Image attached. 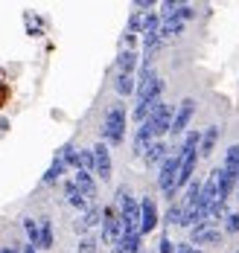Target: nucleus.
I'll use <instances>...</instances> for the list:
<instances>
[{
  "mask_svg": "<svg viewBox=\"0 0 239 253\" xmlns=\"http://www.w3.org/2000/svg\"><path fill=\"white\" fill-rule=\"evenodd\" d=\"M169 149H166V143H163V140H155V143H152V146H149V152H146V163H149V166H155V163H163V160H166V157H169Z\"/></svg>",
  "mask_w": 239,
  "mask_h": 253,
  "instance_id": "nucleus-12",
  "label": "nucleus"
},
{
  "mask_svg": "<svg viewBox=\"0 0 239 253\" xmlns=\"http://www.w3.org/2000/svg\"><path fill=\"white\" fill-rule=\"evenodd\" d=\"M79 253H96V239L85 236V239L79 242Z\"/></svg>",
  "mask_w": 239,
  "mask_h": 253,
  "instance_id": "nucleus-24",
  "label": "nucleus"
},
{
  "mask_svg": "<svg viewBox=\"0 0 239 253\" xmlns=\"http://www.w3.org/2000/svg\"><path fill=\"white\" fill-rule=\"evenodd\" d=\"M73 183L79 186V192L85 195V198H88V204L96 198V183H94L91 172H82V169H79V172H76V177H73Z\"/></svg>",
  "mask_w": 239,
  "mask_h": 253,
  "instance_id": "nucleus-8",
  "label": "nucleus"
},
{
  "mask_svg": "<svg viewBox=\"0 0 239 253\" xmlns=\"http://www.w3.org/2000/svg\"><path fill=\"white\" fill-rule=\"evenodd\" d=\"M158 224V207H155V198H143L140 201V236L143 233H152Z\"/></svg>",
  "mask_w": 239,
  "mask_h": 253,
  "instance_id": "nucleus-6",
  "label": "nucleus"
},
{
  "mask_svg": "<svg viewBox=\"0 0 239 253\" xmlns=\"http://www.w3.org/2000/svg\"><path fill=\"white\" fill-rule=\"evenodd\" d=\"M225 233H239V212H231L225 218Z\"/></svg>",
  "mask_w": 239,
  "mask_h": 253,
  "instance_id": "nucleus-23",
  "label": "nucleus"
},
{
  "mask_svg": "<svg viewBox=\"0 0 239 253\" xmlns=\"http://www.w3.org/2000/svg\"><path fill=\"white\" fill-rule=\"evenodd\" d=\"M64 192H67V204L70 207H76V210H88V198L79 192V186L70 180V183H64Z\"/></svg>",
  "mask_w": 239,
  "mask_h": 253,
  "instance_id": "nucleus-14",
  "label": "nucleus"
},
{
  "mask_svg": "<svg viewBox=\"0 0 239 253\" xmlns=\"http://www.w3.org/2000/svg\"><path fill=\"white\" fill-rule=\"evenodd\" d=\"M160 253H175V245L169 239H160Z\"/></svg>",
  "mask_w": 239,
  "mask_h": 253,
  "instance_id": "nucleus-25",
  "label": "nucleus"
},
{
  "mask_svg": "<svg viewBox=\"0 0 239 253\" xmlns=\"http://www.w3.org/2000/svg\"><path fill=\"white\" fill-rule=\"evenodd\" d=\"M120 236H123V218L108 207L105 212H102V239H105L108 245H117Z\"/></svg>",
  "mask_w": 239,
  "mask_h": 253,
  "instance_id": "nucleus-4",
  "label": "nucleus"
},
{
  "mask_svg": "<svg viewBox=\"0 0 239 253\" xmlns=\"http://www.w3.org/2000/svg\"><path fill=\"white\" fill-rule=\"evenodd\" d=\"M172 117H175V111H172L166 102H158V105L152 108V114H149V120H146V128L152 131V137H155V140L163 137V134L172 128Z\"/></svg>",
  "mask_w": 239,
  "mask_h": 253,
  "instance_id": "nucleus-3",
  "label": "nucleus"
},
{
  "mask_svg": "<svg viewBox=\"0 0 239 253\" xmlns=\"http://www.w3.org/2000/svg\"><path fill=\"white\" fill-rule=\"evenodd\" d=\"M102 137H105L111 146L123 143L126 137V108L123 105H114L105 114V123H102Z\"/></svg>",
  "mask_w": 239,
  "mask_h": 253,
  "instance_id": "nucleus-1",
  "label": "nucleus"
},
{
  "mask_svg": "<svg viewBox=\"0 0 239 253\" xmlns=\"http://www.w3.org/2000/svg\"><path fill=\"white\" fill-rule=\"evenodd\" d=\"M94 172L102 177V180L111 177V154H108L105 143H96L94 146Z\"/></svg>",
  "mask_w": 239,
  "mask_h": 253,
  "instance_id": "nucleus-7",
  "label": "nucleus"
},
{
  "mask_svg": "<svg viewBox=\"0 0 239 253\" xmlns=\"http://www.w3.org/2000/svg\"><path fill=\"white\" fill-rule=\"evenodd\" d=\"M79 169L82 172H94V149H79Z\"/></svg>",
  "mask_w": 239,
  "mask_h": 253,
  "instance_id": "nucleus-21",
  "label": "nucleus"
},
{
  "mask_svg": "<svg viewBox=\"0 0 239 253\" xmlns=\"http://www.w3.org/2000/svg\"><path fill=\"white\" fill-rule=\"evenodd\" d=\"M178 169H181V157L178 154H169L163 163H160V175H158V186L163 189V195L172 201L175 198V180H178Z\"/></svg>",
  "mask_w": 239,
  "mask_h": 253,
  "instance_id": "nucleus-2",
  "label": "nucleus"
},
{
  "mask_svg": "<svg viewBox=\"0 0 239 253\" xmlns=\"http://www.w3.org/2000/svg\"><path fill=\"white\" fill-rule=\"evenodd\" d=\"M184 32V21H178V18H163V24H160L158 35L160 38H175V35H181Z\"/></svg>",
  "mask_w": 239,
  "mask_h": 253,
  "instance_id": "nucleus-13",
  "label": "nucleus"
},
{
  "mask_svg": "<svg viewBox=\"0 0 239 253\" xmlns=\"http://www.w3.org/2000/svg\"><path fill=\"white\" fill-rule=\"evenodd\" d=\"M222 242V233L219 230H207L204 224L192 230V245H219Z\"/></svg>",
  "mask_w": 239,
  "mask_h": 253,
  "instance_id": "nucleus-10",
  "label": "nucleus"
},
{
  "mask_svg": "<svg viewBox=\"0 0 239 253\" xmlns=\"http://www.w3.org/2000/svg\"><path fill=\"white\" fill-rule=\"evenodd\" d=\"M21 253H38V251H35V245H24V251Z\"/></svg>",
  "mask_w": 239,
  "mask_h": 253,
  "instance_id": "nucleus-27",
  "label": "nucleus"
},
{
  "mask_svg": "<svg viewBox=\"0 0 239 253\" xmlns=\"http://www.w3.org/2000/svg\"><path fill=\"white\" fill-rule=\"evenodd\" d=\"M192 114H195V102H192V99H184L181 105H178L175 117H172V128H169V134H172V137L184 134L187 126H190V120H192Z\"/></svg>",
  "mask_w": 239,
  "mask_h": 253,
  "instance_id": "nucleus-5",
  "label": "nucleus"
},
{
  "mask_svg": "<svg viewBox=\"0 0 239 253\" xmlns=\"http://www.w3.org/2000/svg\"><path fill=\"white\" fill-rule=\"evenodd\" d=\"M117 253H140V233H123L117 242Z\"/></svg>",
  "mask_w": 239,
  "mask_h": 253,
  "instance_id": "nucleus-11",
  "label": "nucleus"
},
{
  "mask_svg": "<svg viewBox=\"0 0 239 253\" xmlns=\"http://www.w3.org/2000/svg\"><path fill=\"white\" fill-rule=\"evenodd\" d=\"M0 253H21L18 248H0Z\"/></svg>",
  "mask_w": 239,
  "mask_h": 253,
  "instance_id": "nucleus-28",
  "label": "nucleus"
},
{
  "mask_svg": "<svg viewBox=\"0 0 239 253\" xmlns=\"http://www.w3.org/2000/svg\"><path fill=\"white\" fill-rule=\"evenodd\" d=\"M175 253H195V251H192L190 245H178V248H175Z\"/></svg>",
  "mask_w": 239,
  "mask_h": 253,
  "instance_id": "nucleus-26",
  "label": "nucleus"
},
{
  "mask_svg": "<svg viewBox=\"0 0 239 253\" xmlns=\"http://www.w3.org/2000/svg\"><path fill=\"white\" fill-rule=\"evenodd\" d=\"M64 169H67V163H64V160H61V157L55 154V160H53V163H50V169L44 172V183H55L58 177L64 175Z\"/></svg>",
  "mask_w": 239,
  "mask_h": 253,
  "instance_id": "nucleus-18",
  "label": "nucleus"
},
{
  "mask_svg": "<svg viewBox=\"0 0 239 253\" xmlns=\"http://www.w3.org/2000/svg\"><path fill=\"white\" fill-rule=\"evenodd\" d=\"M134 67H137V52L134 50H123L120 55H117V73L134 76Z\"/></svg>",
  "mask_w": 239,
  "mask_h": 253,
  "instance_id": "nucleus-9",
  "label": "nucleus"
},
{
  "mask_svg": "<svg viewBox=\"0 0 239 253\" xmlns=\"http://www.w3.org/2000/svg\"><path fill=\"white\" fill-rule=\"evenodd\" d=\"M24 230H27V236H29V245H38V233H41L38 221H32V218H24Z\"/></svg>",
  "mask_w": 239,
  "mask_h": 253,
  "instance_id": "nucleus-22",
  "label": "nucleus"
},
{
  "mask_svg": "<svg viewBox=\"0 0 239 253\" xmlns=\"http://www.w3.org/2000/svg\"><path fill=\"white\" fill-rule=\"evenodd\" d=\"M114 87H117V93H120V96H132L134 90H137V82H134V76H123V73H117Z\"/></svg>",
  "mask_w": 239,
  "mask_h": 253,
  "instance_id": "nucleus-17",
  "label": "nucleus"
},
{
  "mask_svg": "<svg viewBox=\"0 0 239 253\" xmlns=\"http://www.w3.org/2000/svg\"><path fill=\"white\" fill-rule=\"evenodd\" d=\"M216 140H219V128H216V126L204 128V134H201V146H198V154H201V157H207V154L213 152V146H216Z\"/></svg>",
  "mask_w": 239,
  "mask_h": 253,
  "instance_id": "nucleus-15",
  "label": "nucleus"
},
{
  "mask_svg": "<svg viewBox=\"0 0 239 253\" xmlns=\"http://www.w3.org/2000/svg\"><path fill=\"white\" fill-rule=\"evenodd\" d=\"M99 221H102V210L88 207V210H85V215L79 218V224H76V230H88V227H94V224H99Z\"/></svg>",
  "mask_w": 239,
  "mask_h": 253,
  "instance_id": "nucleus-16",
  "label": "nucleus"
},
{
  "mask_svg": "<svg viewBox=\"0 0 239 253\" xmlns=\"http://www.w3.org/2000/svg\"><path fill=\"white\" fill-rule=\"evenodd\" d=\"M38 227H41V233H38V248H53V224L47 221V218H41L38 221Z\"/></svg>",
  "mask_w": 239,
  "mask_h": 253,
  "instance_id": "nucleus-19",
  "label": "nucleus"
},
{
  "mask_svg": "<svg viewBox=\"0 0 239 253\" xmlns=\"http://www.w3.org/2000/svg\"><path fill=\"white\" fill-rule=\"evenodd\" d=\"M181 221H184V207L181 204H172L166 210V224H181Z\"/></svg>",
  "mask_w": 239,
  "mask_h": 253,
  "instance_id": "nucleus-20",
  "label": "nucleus"
}]
</instances>
